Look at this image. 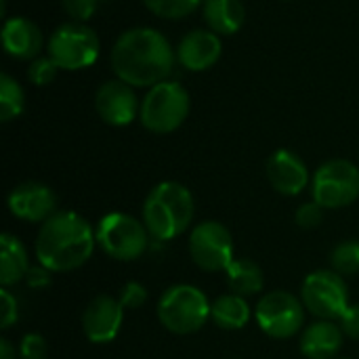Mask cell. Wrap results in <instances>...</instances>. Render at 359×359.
<instances>
[{
	"mask_svg": "<svg viewBox=\"0 0 359 359\" xmlns=\"http://www.w3.org/2000/svg\"><path fill=\"white\" fill-rule=\"evenodd\" d=\"M124 307L120 299L111 294H99L95 297L84 313H82V332L84 337L95 345H107L111 343L122 328L124 322Z\"/></svg>",
	"mask_w": 359,
	"mask_h": 359,
	"instance_id": "5bb4252c",
	"label": "cell"
},
{
	"mask_svg": "<svg viewBox=\"0 0 359 359\" xmlns=\"http://www.w3.org/2000/svg\"><path fill=\"white\" fill-rule=\"evenodd\" d=\"M189 93L179 82L164 80L147 90L141 101V124L156 135L175 133L189 116Z\"/></svg>",
	"mask_w": 359,
	"mask_h": 359,
	"instance_id": "8992f818",
	"label": "cell"
},
{
	"mask_svg": "<svg viewBox=\"0 0 359 359\" xmlns=\"http://www.w3.org/2000/svg\"><path fill=\"white\" fill-rule=\"evenodd\" d=\"M19 359H48V343L42 334L29 332L19 343Z\"/></svg>",
	"mask_w": 359,
	"mask_h": 359,
	"instance_id": "4316f807",
	"label": "cell"
},
{
	"mask_svg": "<svg viewBox=\"0 0 359 359\" xmlns=\"http://www.w3.org/2000/svg\"><path fill=\"white\" fill-rule=\"evenodd\" d=\"M95 227L74 210H57L46 219L36 236L34 252L40 265L53 273L82 267L95 252Z\"/></svg>",
	"mask_w": 359,
	"mask_h": 359,
	"instance_id": "7a4b0ae2",
	"label": "cell"
},
{
	"mask_svg": "<svg viewBox=\"0 0 359 359\" xmlns=\"http://www.w3.org/2000/svg\"><path fill=\"white\" fill-rule=\"evenodd\" d=\"M301 301L311 316L330 322H339L351 305L347 282L334 269L311 271L301 286Z\"/></svg>",
	"mask_w": 359,
	"mask_h": 359,
	"instance_id": "9c48e42d",
	"label": "cell"
},
{
	"mask_svg": "<svg viewBox=\"0 0 359 359\" xmlns=\"http://www.w3.org/2000/svg\"><path fill=\"white\" fill-rule=\"evenodd\" d=\"M19 358V349L6 339V337H2L0 339V359H17Z\"/></svg>",
	"mask_w": 359,
	"mask_h": 359,
	"instance_id": "836d02e7",
	"label": "cell"
},
{
	"mask_svg": "<svg viewBox=\"0 0 359 359\" xmlns=\"http://www.w3.org/2000/svg\"><path fill=\"white\" fill-rule=\"evenodd\" d=\"M143 2L154 15L172 21L191 15L198 6L204 4V0H143Z\"/></svg>",
	"mask_w": 359,
	"mask_h": 359,
	"instance_id": "d4e9b609",
	"label": "cell"
},
{
	"mask_svg": "<svg viewBox=\"0 0 359 359\" xmlns=\"http://www.w3.org/2000/svg\"><path fill=\"white\" fill-rule=\"evenodd\" d=\"M250 318H252L250 303L240 294L227 292L210 303V320L221 330H242L248 326Z\"/></svg>",
	"mask_w": 359,
	"mask_h": 359,
	"instance_id": "44dd1931",
	"label": "cell"
},
{
	"mask_svg": "<svg viewBox=\"0 0 359 359\" xmlns=\"http://www.w3.org/2000/svg\"><path fill=\"white\" fill-rule=\"evenodd\" d=\"M196 215L191 191L177 181H162L147 194L143 202V223L156 242H170L183 236Z\"/></svg>",
	"mask_w": 359,
	"mask_h": 359,
	"instance_id": "3957f363",
	"label": "cell"
},
{
	"mask_svg": "<svg viewBox=\"0 0 359 359\" xmlns=\"http://www.w3.org/2000/svg\"><path fill=\"white\" fill-rule=\"evenodd\" d=\"M255 320L269 339H292L303 332L305 305L301 297L286 290H273L261 297L255 307Z\"/></svg>",
	"mask_w": 359,
	"mask_h": 359,
	"instance_id": "30bf717a",
	"label": "cell"
},
{
	"mask_svg": "<svg viewBox=\"0 0 359 359\" xmlns=\"http://www.w3.org/2000/svg\"><path fill=\"white\" fill-rule=\"evenodd\" d=\"M111 69L135 88H151L168 80L177 53L168 38L154 27L126 29L111 48Z\"/></svg>",
	"mask_w": 359,
	"mask_h": 359,
	"instance_id": "6da1fadb",
	"label": "cell"
},
{
	"mask_svg": "<svg viewBox=\"0 0 359 359\" xmlns=\"http://www.w3.org/2000/svg\"><path fill=\"white\" fill-rule=\"evenodd\" d=\"M267 179L282 196H299L311 181L303 158L290 149H278L267 160Z\"/></svg>",
	"mask_w": 359,
	"mask_h": 359,
	"instance_id": "9a60e30c",
	"label": "cell"
},
{
	"mask_svg": "<svg viewBox=\"0 0 359 359\" xmlns=\"http://www.w3.org/2000/svg\"><path fill=\"white\" fill-rule=\"evenodd\" d=\"M334 359H351V358H334Z\"/></svg>",
	"mask_w": 359,
	"mask_h": 359,
	"instance_id": "e575fe53",
	"label": "cell"
},
{
	"mask_svg": "<svg viewBox=\"0 0 359 359\" xmlns=\"http://www.w3.org/2000/svg\"><path fill=\"white\" fill-rule=\"evenodd\" d=\"M46 48L48 57L59 65V69L76 72L86 69L97 61L101 42L93 27L80 21H69L53 32Z\"/></svg>",
	"mask_w": 359,
	"mask_h": 359,
	"instance_id": "52a82bcc",
	"label": "cell"
},
{
	"mask_svg": "<svg viewBox=\"0 0 359 359\" xmlns=\"http://www.w3.org/2000/svg\"><path fill=\"white\" fill-rule=\"evenodd\" d=\"M107 0H63V11L74 19V21H88Z\"/></svg>",
	"mask_w": 359,
	"mask_h": 359,
	"instance_id": "f1b7e54d",
	"label": "cell"
},
{
	"mask_svg": "<svg viewBox=\"0 0 359 359\" xmlns=\"http://www.w3.org/2000/svg\"><path fill=\"white\" fill-rule=\"evenodd\" d=\"M8 212L25 223H44L57 212V196L55 191L38 181H25L11 189L8 198Z\"/></svg>",
	"mask_w": 359,
	"mask_h": 359,
	"instance_id": "4fadbf2b",
	"label": "cell"
},
{
	"mask_svg": "<svg viewBox=\"0 0 359 359\" xmlns=\"http://www.w3.org/2000/svg\"><path fill=\"white\" fill-rule=\"evenodd\" d=\"M59 74V65L50 57H36L29 67H27V78L36 86H46L50 84Z\"/></svg>",
	"mask_w": 359,
	"mask_h": 359,
	"instance_id": "484cf974",
	"label": "cell"
},
{
	"mask_svg": "<svg viewBox=\"0 0 359 359\" xmlns=\"http://www.w3.org/2000/svg\"><path fill=\"white\" fill-rule=\"evenodd\" d=\"M147 297H149V294H147V288H145L141 282H126V284L122 286L120 294H118L122 307L128 309V311L141 309V307L147 303Z\"/></svg>",
	"mask_w": 359,
	"mask_h": 359,
	"instance_id": "83f0119b",
	"label": "cell"
},
{
	"mask_svg": "<svg viewBox=\"0 0 359 359\" xmlns=\"http://www.w3.org/2000/svg\"><path fill=\"white\" fill-rule=\"evenodd\" d=\"M29 255L23 242L13 233L0 236V284L2 288L17 286L29 271Z\"/></svg>",
	"mask_w": 359,
	"mask_h": 359,
	"instance_id": "d6986e66",
	"label": "cell"
},
{
	"mask_svg": "<svg viewBox=\"0 0 359 359\" xmlns=\"http://www.w3.org/2000/svg\"><path fill=\"white\" fill-rule=\"evenodd\" d=\"M187 248L196 267L206 273L227 271L236 259L231 231L219 221L198 223L189 233Z\"/></svg>",
	"mask_w": 359,
	"mask_h": 359,
	"instance_id": "8fae6325",
	"label": "cell"
},
{
	"mask_svg": "<svg viewBox=\"0 0 359 359\" xmlns=\"http://www.w3.org/2000/svg\"><path fill=\"white\" fill-rule=\"evenodd\" d=\"M345 334L337 322L318 320L301 332V353L307 359H334L343 347Z\"/></svg>",
	"mask_w": 359,
	"mask_h": 359,
	"instance_id": "ac0fdd59",
	"label": "cell"
},
{
	"mask_svg": "<svg viewBox=\"0 0 359 359\" xmlns=\"http://www.w3.org/2000/svg\"><path fill=\"white\" fill-rule=\"evenodd\" d=\"M23 107H25L23 88L8 74H0V120L11 122L19 118L23 114Z\"/></svg>",
	"mask_w": 359,
	"mask_h": 359,
	"instance_id": "603a6c76",
	"label": "cell"
},
{
	"mask_svg": "<svg viewBox=\"0 0 359 359\" xmlns=\"http://www.w3.org/2000/svg\"><path fill=\"white\" fill-rule=\"evenodd\" d=\"M95 109L105 124L128 126L141 114V103L135 86L122 80H107L95 93Z\"/></svg>",
	"mask_w": 359,
	"mask_h": 359,
	"instance_id": "7c38bea8",
	"label": "cell"
},
{
	"mask_svg": "<svg viewBox=\"0 0 359 359\" xmlns=\"http://www.w3.org/2000/svg\"><path fill=\"white\" fill-rule=\"evenodd\" d=\"M17 320H19L17 297L8 288H2L0 290V328L2 330H8Z\"/></svg>",
	"mask_w": 359,
	"mask_h": 359,
	"instance_id": "f546056e",
	"label": "cell"
},
{
	"mask_svg": "<svg viewBox=\"0 0 359 359\" xmlns=\"http://www.w3.org/2000/svg\"><path fill=\"white\" fill-rule=\"evenodd\" d=\"M223 53L221 36L212 29H194L177 46V61L189 72L210 69Z\"/></svg>",
	"mask_w": 359,
	"mask_h": 359,
	"instance_id": "2e32d148",
	"label": "cell"
},
{
	"mask_svg": "<svg viewBox=\"0 0 359 359\" xmlns=\"http://www.w3.org/2000/svg\"><path fill=\"white\" fill-rule=\"evenodd\" d=\"M339 326L347 339L359 341V303H353L347 307V311L339 320Z\"/></svg>",
	"mask_w": 359,
	"mask_h": 359,
	"instance_id": "1f68e13d",
	"label": "cell"
},
{
	"mask_svg": "<svg viewBox=\"0 0 359 359\" xmlns=\"http://www.w3.org/2000/svg\"><path fill=\"white\" fill-rule=\"evenodd\" d=\"M50 282H53V271L50 269H46L44 265H32L29 267V271H27V276H25V284L29 286V288H34V290H40V288H46V286H50Z\"/></svg>",
	"mask_w": 359,
	"mask_h": 359,
	"instance_id": "d6a6232c",
	"label": "cell"
},
{
	"mask_svg": "<svg viewBox=\"0 0 359 359\" xmlns=\"http://www.w3.org/2000/svg\"><path fill=\"white\" fill-rule=\"evenodd\" d=\"M202 15L208 29L219 36H231L244 25L246 8L242 0H204Z\"/></svg>",
	"mask_w": 359,
	"mask_h": 359,
	"instance_id": "ffe728a7",
	"label": "cell"
},
{
	"mask_svg": "<svg viewBox=\"0 0 359 359\" xmlns=\"http://www.w3.org/2000/svg\"><path fill=\"white\" fill-rule=\"evenodd\" d=\"M156 311L168 332L187 337L202 330L210 320V301L198 286L175 284L162 292Z\"/></svg>",
	"mask_w": 359,
	"mask_h": 359,
	"instance_id": "277c9868",
	"label": "cell"
},
{
	"mask_svg": "<svg viewBox=\"0 0 359 359\" xmlns=\"http://www.w3.org/2000/svg\"><path fill=\"white\" fill-rule=\"evenodd\" d=\"M294 219H297V225L301 229H316L322 223V219H324V208L318 202L301 204L297 215H294Z\"/></svg>",
	"mask_w": 359,
	"mask_h": 359,
	"instance_id": "4dcf8cb0",
	"label": "cell"
},
{
	"mask_svg": "<svg viewBox=\"0 0 359 359\" xmlns=\"http://www.w3.org/2000/svg\"><path fill=\"white\" fill-rule=\"evenodd\" d=\"M44 38L40 27L25 19V17H13L6 19L2 25V46L4 50L15 59H29L34 61L38 53L42 50Z\"/></svg>",
	"mask_w": 359,
	"mask_h": 359,
	"instance_id": "e0dca14e",
	"label": "cell"
},
{
	"mask_svg": "<svg viewBox=\"0 0 359 359\" xmlns=\"http://www.w3.org/2000/svg\"><path fill=\"white\" fill-rule=\"evenodd\" d=\"M97 246L114 261L141 259L151 242V236L143 221L126 212H107L95 227Z\"/></svg>",
	"mask_w": 359,
	"mask_h": 359,
	"instance_id": "5b68a950",
	"label": "cell"
},
{
	"mask_svg": "<svg viewBox=\"0 0 359 359\" xmlns=\"http://www.w3.org/2000/svg\"><path fill=\"white\" fill-rule=\"evenodd\" d=\"M225 273H227L229 290L244 299L255 297V294L263 292V288H265L263 269L250 259H233V263L229 265V269Z\"/></svg>",
	"mask_w": 359,
	"mask_h": 359,
	"instance_id": "7402d4cb",
	"label": "cell"
},
{
	"mask_svg": "<svg viewBox=\"0 0 359 359\" xmlns=\"http://www.w3.org/2000/svg\"><path fill=\"white\" fill-rule=\"evenodd\" d=\"M330 265L343 278L359 273V240H345L337 244L330 252Z\"/></svg>",
	"mask_w": 359,
	"mask_h": 359,
	"instance_id": "cb8c5ba5",
	"label": "cell"
},
{
	"mask_svg": "<svg viewBox=\"0 0 359 359\" xmlns=\"http://www.w3.org/2000/svg\"><path fill=\"white\" fill-rule=\"evenodd\" d=\"M311 196L328 210L351 206L359 198V168L345 158L324 162L311 177Z\"/></svg>",
	"mask_w": 359,
	"mask_h": 359,
	"instance_id": "ba28073f",
	"label": "cell"
}]
</instances>
